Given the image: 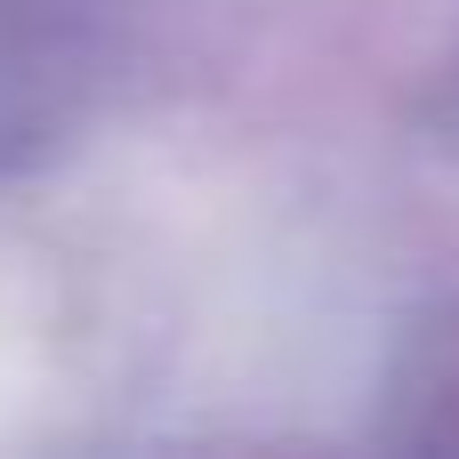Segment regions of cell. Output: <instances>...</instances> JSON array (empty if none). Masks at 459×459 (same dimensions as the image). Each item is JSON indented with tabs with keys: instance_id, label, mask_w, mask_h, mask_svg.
Here are the masks:
<instances>
[{
	"instance_id": "cell-1",
	"label": "cell",
	"mask_w": 459,
	"mask_h": 459,
	"mask_svg": "<svg viewBox=\"0 0 459 459\" xmlns=\"http://www.w3.org/2000/svg\"><path fill=\"white\" fill-rule=\"evenodd\" d=\"M387 444L459 452V307H436L403 331L387 371Z\"/></svg>"
}]
</instances>
